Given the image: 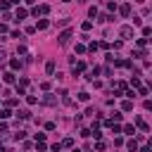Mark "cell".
Here are the masks:
<instances>
[{"label": "cell", "mask_w": 152, "mask_h": 152, "mask_svg": "<svg viewBox=\"0 0 152 152\" xmlns=\"http://www.w3.org/2000/svg\"><path fill=\"white\" fill-rule=\"evenodd\" d=\"M7 2H10V5H19V0H7Z\"/></svg>", "instance_id": "cell-27"}, {"label": "cell", "mask_w": 152, "mask_h": 152, "mask_svg": "<svg viewBox=\"0 0 152 152\" xmlns=\"http://www.w3.org/2000/svg\"><path fill=\"white\" fill-rule=\"evenodd\" d=\"M128 150H131V152H138V142H135V140H128Z\"/></svg>", "instance_id": "cell-14"}, {"label": "cell", "mask_w": 152, "mask_h": 152, "mask_svg": "<svg viewBox=\"0 0 152 152\" xmlns=\"http://www.w3.org/2000/svg\"><path fill=\"white\" fill-rule=\"evenodd\" d=\"M10 116H12L10 109H2V112H0V119H10Z\"/></svg>", "instance_id": "cell-15"}, {"label": "cell", "mask_w": 152, "mask_h": 152, "mask_svg": "<svg viewBox=\"0 0 152 152\" xmlns=\"http://www.w3.org/2000/svg\"><path fill=\"white\" fill-rule=\"evenodd\" d=\"M7 7H10V2H7V0H2V2H0V10H2V12H7Z\"/></svg>", "instance_id": "cell-21"}, {"label": "cell", "mask_w": 152, "mask_h": 152, "mask_svg": "<svg viewBox=\"0 0 152 152\" xmlns=\"http://www.w3.org/2000/svg\"><path fill=\"white\" fill-rule=\"evenodd\" d=\"M48 26H50V21H48V19H38V24H36L33 28H36V31H43V28H48Z\"/></svg>", "instance_id": "cell-4"}, {"label": "cell", "mask_w": 152, "mask_h": 152, "mask_svg": "<svg viewBox=\"0 0 152 152\" xmlns=\"http://www.w3.org/2000/svg\"><path fill=\"white\" fill-rule=\"evenodd\" d=\"M36 142H45V133H36Z\"/></svg>", "instance_id": "cell-19"}, {"label": "cell", "mask_w": 152, "mask_h": 152, "mask_svg": "<svg viewBox=\"0 0 152 152\" xmlns=\"http://www.w3.org/2000/svg\"><path fill=\"white\" fill-rule=\"evenodd\" d=\"M69 40H71V31H69V28H66V31H62V33L57 36V43H59V45H66Z\"/></svg>", "instance_id": "cell-1"}, {"label": "cell", "mask_w": 152, "mask_h": 152, "mask_svg": "<svg viewBox=\"0 0 152 152\" xmlns=\"http://www.w3.org/2000/svg\"><path fill=\"white\" fill-rule=\"evenodd\" d=\"M121 131H124V133H128V135H133V133H135V128H133V126H131V124H126V126H124V128H121Z\"/></svg>", "instance_id": "cell-12"}, {"label": "cell", "mask_w": 152, "mask_h": 152, "mask_svg": "<svg viewBox=\"0 0 152 152\" xmlns=\"http://www.w3.org/2000/svg\"><path fill=\"white\" fill-rule=\"evenodd\" d=\"M131 86H133V88H138V86H140V78H138V76H133V78H131Z\"/></svg>", "instance_id": "cell-17"}, {"label": "cell", "mask_w": 152, "mask_h": 152, "mask_svg": "<svg viewBox=\"0 0 152 152\" xmlns=\"http://www.w3.org/2000/svg\"><path fill=\"white\" fill-rule=\"evenodd\" d=\"M140 152H150V147H147V145H142V147H140Z\"/></svg>", "instance_id": "cell-26"}, {"label": "cell", "mask_w": 152, "mask_h": 152, "mask_svg": "<svg viewBox=\"0 0 152 152\" xmlns=\"http://www.w3.org/2000/svg\"><path fill=\"white\" fill-rule=\"evenodd\" d=\"M121 109H124V112H131V109H133V102H131V100H126V102L121 104Z\"/></svg>", "instance_id": "cell-10"}, {"label": "cell", "mask_w": 152, "mask_h": 152, "mask_svg": "<svg viewBox=\"0 0 152 152\" xmlns=\"http://www.w3.org/2000/svg\"><path fill=\"white\" fill-rule=\"evenodd\" d=\"M74 152H78V150H74Z\"/></svg>", "instance_id": "cell-32"}, {"label": "cell", "mask_w": 152, "mask_h": 152, "mask_svg": "<svg viewBox=\"0 0 152 152\" xmlns=\"http://www.w3.org/2000/svg\"><path fill=\"white\" fill-rule=\"evenodd\" d=\"M50 150H52V152H59V150H62V142H55V145H52Z\"/></svg>", "instance_id": "cell-25"}, {"label": "cell", "mask_w": 152, "mask_h": 152, "mask_svg": "<svg viewBox=\"0 0 152 152\" xmlns=\"http://www.w3.org/2000/svg\"><path fill=\"white\" fill-rule=\"evenodd\" d=\"M62 2H71V0H62Z\"/></svg>", "instance_id": "cell-30"}, {"label": "cell", "mask_w": 152, "mask_h": 152, "mask_svg": "<svg viewBox=\"0 0 152 152\" xmlns=\"http://www.w3.org/2000/svg\"><path fill=\"white\" fill-rule=\"evenodd\" d=\"M135 124H138V128H140L142 133H147V131H150V126H147V124H145L142 119H135Z\"/></svg>", "instance_id": "cell-7"}, {"label": "cell", "mask_w": 152, "mask_h": 152, "mask_svg": "<svg viewBox=\"0 0 152 152\" xmlns=\"http://www.w3.org/2000/svg\"><path fill=\"white\" fill-rule=\"evenodd\" d=\"M121 119H124V114H121V112H114V114H112V119H109V121H121Z\"/></svg>", "instance_id": "cell-13"}, {"label": "cell", "mask_w": 152, "mask_h": 152, "mask_svg": "<svg viewBox=\"0 0 152 152\" xmlns=\"http://www.w3.org/2000/svg\"><path fill=\"white\" fill-rule=\"evenodd\" d=\"M78 2H86V0H78Z\"/></svg>", "instance_id": "cell-31"}, {"label": "cell", "mask_w": 152, "mask_h": 152, "mask_svg": "<svg viewBox=\"0 0 152 152\" xmlns=\"http://www.w3.org/2000/svg\"><path fill=\"white\" fill-rule=\"evenodd\" d=\"M26 102H28V104H36V102H38V100H36V97H33V95H26Z\"/></svg>", "instance_id": "cell-23"}, {"label": "cell", "mask_w": 152, "mask_h": 152, "mask_svg": "<svg viewBox=\"0 0 152 152\" xmlns=\"http://www.w3.org/2000/svg\"><path fill=\"white\" fill-rule=\"evenodd\" d=\"M45 71H48V74H50V76H52V74H55V62H52V59H50V62H48V64H45Z\"/></svg>", "instance_id": "cell-9"}, {"label": "cell", "mask_w": 152, "mask_h": 152, "mask_svg": "<svg viewBox=\"0 0 152 152\" xmlns=\"http://www.w3.org/2000/svg\"><path fill=\"white\" fill-rule=\"evenodd\" d=\"M48 12H50V5H40V7H36V10H33V14H36V17H38V14H40V17H45Z\"/></svg>", "instance_id": "cell-2"}, {"label": "cell", "mask_w": 152, "mask_h": 152, "mask_svg": "<svg viewBox=\"0 0 152 152\" xmlns=\"http://www.w3.org/2000/svg\"><path fill=\"white\" fill-rule=\"evenodd\" d=\"M17 116H21V119H28V116H31V112H28V109H19V112H17Z\"/></svg>", "instance_id": "cell-11"}, {"label": "cell", "mask_w": 152, "mask_h": 152, "mask_svg": "<svg viewBox=\"0 0 152 152\" xmlns=\"http://www.w3.org/2000/svg\"><path fill=\"white\" fill-rule=\"evenodd\" d=\"M119 33H121V38H131V36H133V28H131V26H121Z\"/></svg>", "instance_id": "cell-3"}, {"label": "cell", "mask_w": 152, "mask_h": 152, "mask_svg": "<svg viewBox=\"0 0 152 152\" xmlns=\"http://www.w3.org/2000/svg\"><path fill=\"white\" fill-rule=\"evenodd\" d=\"M119 12H121V17H128V14H131V5H128V2H126V5H121V7H119Z\"/></svg>", "instance_id": "cell-6"}, {"label": "cell", "mask_w": 152, "mask_h": 152, "mask_svg": "<svg viewBox=\"0 0 152 152\" xmlns=\"http://www.w3.org/2000/svg\"><path fill=\"white\" fill-rule=\"evenodd\" d=\"M78 97H81V100H83V102H88V100H90V95H88V93H86V90H83V93H78Z\"/></svg>", "instance_id": "cell-18"}, {"label": "cell", "mask_w": 152, "mask_h": 152, "mask_svg": "<svg viewBox=\"0 0 152 152\" xmlns=\"http://www.w3.org/2000/svg\"><path fill=\"white\" fill-rule=\"evenodd\" d=\"M14 78H17V76H14L12 71H5V74H2V81H5V83H14Z\"/></svg>", "instance_id": "cell-5"}, {"label": "cell", "mask_w": 152, "mask_h": 152, "mask_svg": "<svg viewBox=\"0 0 152 152\" xmlns=\"http://www.w3.org/2000/svg\"><path fill=\"white\" fill-rule=\"evenodd\" d=\"M21 19H26V10H17V14H14V21H21Z\"/></svg>", "instance_id": "cell-8"}, {"label": "cell", "mask_w": 152, "mask_h": 152, "mask_svg": "<svg viewBox=\"0 0 152 152\" xmlns=\"http://www.w3.org/2000/svg\"><path fill=\"white\" fill-rule=\"evenodd\" d=\"M28 86V78H19V88H26Z\"/></svg>", "instance_id": "cell-22"}, {"label": "cell", "mask_w": 152, "mask_h": 152, "mask_svg": "<svg viewBox=\"0 0 152 152\" xmlns=\"http://www.w3.org/2000/svg\"><path fill=\"white\" fill-rule=\"evenodd\" d=\"M5 57H7V55H5V52H2V50H0V62H2V59H5Z\"/></svg>", "instance_id": "cell-28"}, {"label": "cell", "mask_w": 152, "mask_h": 152, "mask_svg": "<svg viewBox=\"0 0 152 152\" xmlns=\"http://www.w3.org/2000/svg\"><path fill=\"white\" fill-rule=\"evenodd\" d=\"M62 147H74V140H71V138H66V140L62 142Z\"/></svg>", "instance_id": "cell-20"}, {"label": "cell", "mask_w": 152, "mask_h": 152, "mask_svg": "<svg viewBox=\"0 0 152 152\" xmlns=\"http://www.w3.org/2000/svg\"><path fill=\"white\" fill-rule=\"evenodd\" d=\"M95 150H100V152H102V150H104V142H102V140H97V142H95Z\"/></svg>", "instance_id": "cell-24"}, {"label": "cell", "mask_w": 152, "mask_h": 152, "mask_svg": "<svg viewBox=\"0 0 152 152\" xmlns=\"http://www.w3.org/2000/svg\"><path fill=\"white\" fill-rule=\"evenodd\" d=\"M24 2H33V0H24Z\"/></svg>", "instance_id": "cell-29"}, {"label": "cell", "mask_w": 152, "mask_h": 152, "mask_svg": "<svg viewBox=\"0 0 152 152\" xmlns=\"http://www.w3.org/2000/svg\"><path fill=\"white\" fill-rule=\"evenodd\" d=\"M10 66H12V69H19V66H21V62H19V59H12V62H10Z\"/></svg>", "instance_id": "cell-16"}]
</instances>
